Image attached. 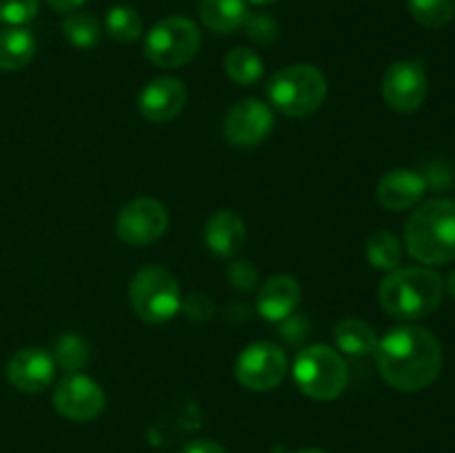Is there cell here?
I'll use <instances>...</instances> for the list:
<instances>
[{
  "instance_id": "obj_19",
  "label": "cell",
  "mask_w": 455,
  "mask_h": 453,
  "mask_svg": "<svg viewBox=\"0 0 455 453\" xmlns=\"http://www.w3.org/2000/svg\"><path fill=\"white\" fill-rule=\"evenodd\" d=\"M247 16V0H200V18L213 34H234Z\"/></svg>"
},
{
  "instance_id": "obj_9",
  "label": "cell",
  "mask_w": 455,
  "mask_h": 453,
  "mask_svg": "<svg viewBox=\"0 0 455 453\" xmlns=\"http://www.w3.org/2000/svg\"><path fill=\"white\" fill-rule=\"evenodd\" d=\"M287 376V355L274 342H253L235 362V378L249 391H271Z\"/></svg>"
},
{
  "instance_id": "obj_4",
  "label": "cell",
  "mask_w": 455,
  "mask_h": 453,
  "mask_svg": "<svg viewBox=\"0 0 455 453\" xmlns=\"http://www.w3.org/2000/svg\"><path fill=\"white\" fill-rule=\"evenodd\" d=\"M269 100L289 118H305L318 111L327 98V78L314 65H289L267 84Z\"/></svg>"
},
{
  "instance_id": "obj_24",
  "label": "cell",
  "mask_w": 455,
  "mask_h": 453,
  "mask_svg": "<svg viewBox=\"0 0 455 453\" xmlns=\"http://www.w3.org/2000/svg\"><path fill=\"white\" fill-rule=\"evenodd\" d=\"M62 36L74 44L76 49L96 47L102 36V27L92 13H69L62 20Z\"/></svg>"
},
{
  "instance_id": "obj_14",
  "label": "cell",
  "mask_w": 455,
  "mask_h": 453,
  "mask_svg": "<svg viewBox=\"0 0 455 453\" xmlns=\"http://www.w3.org/2000/svg\"><path fill=\"white\" fill-rule=\"evenodd\" d=\"M187 102V87L173 76L154 78L138 98V109L149 123H169L182 111Z\"/></svg>"
},
{
  "instance_id": "obj_3",
  "label": "cell",
  "mask_w": 455,
  "mask_h": 453,
  "mask_svg": "<svg viewBox=\"0 0 455 453\" xmlns=\"http://www.w3.org/2000/svg\"><path fill=\"white\" fill-rule=\"evenodd\" d=\"M380 305L398 320H420L434 314L444 300V280L422 266L395 269L382 280Z\"/></svg>"
},
{
  "instance_id": "obj_23",
  "label": "cell",
  "mask_w": 455,
  "mask_h": 453,
  "mask_svg": "<svg viewBox=\"0 0 455 453\" xmlns=\"http://www.w3.org/2000/svg\"><path fill=\"white\" fill-rule=\"evenodd\" d=\"M105 31L118 43H133L142 36L140 13L127 4H116L107 12Z\"/></svg>"
},
{
  "instance_id": "obj_31",
  "label": "cell",
  "mask_w": 455,
  "mask_h": 453,
  "mask_svg": "<svg viewBox=\"0 0 455 453\" xmlns=\"http://www.w3.org/2000/svg\"><path fill=\"white\" fill-rule=\"evenodd\" d=\"M180 453H229L225 447H220L213 440H194V442L185 444Z\"/></svg>"
},
{
  "instance_id": "obj_12",
  "label": "cell",
  "mask_w": 455,
  "mask_h": 453,
  "mask_svg": "<svg viewBox=\"0 0 455 453\" xmlns=\"http://www.w3.org/2000/svg\"><path fill=\"white\" fill-rule=\"evenodd\" d=\"M53 407L67 420L89 422L105 409V393L92 378L71 373L58 382L53 391Z\"/></svg>"
},
{
  "instance_id": "obj_33",
  "label": "cell",
  "mask_w": 455,
  "mask_h": 453,
  "mask_svg": "<svg viewBox=\"0 0 455 453\" xmlns=\"http://www.w3.org/2000/svg\"><path fill=\"white\" fill-rule=\"evenodd\" d=\"M444 289H449V293L455 298V271H451L447 278V282H444Z\"/></svg>"
},
{
  "instance_id": "obj_25",
  "label": "cell",
  "mask_w": 455,
  "mask_h": 453,
  "mask_svg": "<svg viewBox=\"0 0 455 453\" xmlns=\"http://www.w3.org/2000/svg\"><path fill=\"white\" fill-rule=\"evenodd\" d=\"M53 362L58 364L65 371H80L83 367H87L89 362V346L76 333H62L60 338L53 345Z\"/></svg>"
},
{
  "instance_id": "obj_28",
  "label": "cell",
  "mask_w": 455,
  "mask_h": 453,
  "mask_svg": "<svg viewBox=\"0 0 455 453\" xmlns=\"http://www.w3.org/2000/svg\"><path fill=\"white\" fill-rule=\"evenodd\" d=\"M40 0H0V22L9 27H20L36 18Z\"/></svg>"
},
{
  "instance_id": "obj_6",
  "label": "cell",
  "mask_w": 455,
  "mask_h": 453,
  "mask_svg": "<svg viewBox=\"0 0 455 453\" xmlns=\"http://www.w3.org/2000/svg\"><path fill=\"white\" fill-rule=\"evenodd\" d=\"M129 302H132L133 314L145 322H169L180 311V287L176 278L163 266H145L132 278Z\"/></svg>"
},
{
  "instance_id": "obj_13",
  "label": "cell",
  "mask_w": 455,
  "mask_h": 453,
  "mask_svg": "<svg viewBox=\"0 0 455 453\" xmlns=\"http://www.w3.org/2000/svg\"><path fill=\"white\" fill-rule=\"evenodd\" d=\"M53 376L56 362L52 354L38 346L16 351L7 362V380L22 393H40L52 385Z\"/></svg>"
},
{
  "instance_id": "obj_2",
  "label": "cell",
  "mask_w": 455,
  "mask_h": 453,
  "mask_svg": "<svg viewBox=\"0 0 455 453\" xmlns=\"http://www.w3.org/2000/svg\"><path fill=\"white\" fill-rule=\"evenodd\" d=\"M404 242L418 262L443 266L455 260V200L420 204L404 226Z\"/></svg>"
},
{
  "instance_id": "obj_27",
  "label": "cell",
  "mask_w": 455,
  "mask_h": 453,
  "mask_svg": "<svg viewBox=\"0 0 455 453\" xmlns=\"http://www.w3.org/2000/svg\"><path fill=\"white\" fill-rule=\"evenodd\" d=\"M244 34L249 36V40H253L256 44H271L278 38L280 29L278 22L269 13H249L247 20H244Z\"/></svg>"
},
{
  "instance_id": "obj_17",
  "label": "cell",
  "mask_w": 455,
  "mask_h": 453,
  "mask_svg": "<svg viewBox=\"0 0 455 453\" xmlns=\"http://www.w3.org/2000/svg\"><path fill=\"white\" fill-rule=\"evenodd\" d=\"M298 302H300V284L291 275H274L262 284L260 293H258L256 309L258 314L271 322H283V320L291 318L296 311Z\"/></svg>"
},
{
  "instance_id": "obj_29",
  "label": "cell",
  "mask_w": 455,
  "mask_h": 453,
  "mask_svg": "<svg viewBox=\"0 0 455 453\" xmlns=\"http://www.w3.org/2000/svg\"><path fill=\"white\" fill-rule=\"evenodd\" d=\"M227 278L238 291H251L258 284V271L249 260H235L227 269Z\"/></svg>"
},
{
  "instance_id": "obj_18",
  "label": "cell",
  "mask_w": 455,
  "mask_h": 453,
  "mask_svg": "<svg viewBox=\"0 0 455 453\" xmlns=\"http://www.w3.org/2000/svg\"><path fill=\"white\" fill-rule=\"evenodd\" d=\"M333 340L340 351L354 358H364V355L376 354L378 336L369 322L360 318H340L333 327Z\"/></svg>"
},
{
  "instance_id": "obj_10",
  "label": "cell",
  "mask_w": 455,
  "mask_h": 453,
  "mask_svg": "<svg viewBox=\"0 0 455 453\" xmlns=\"http://www.w3.org/2000/svg\"><path fill=\"white\" fill-rule=\"evenodd\" d=\"M382 98L391 109L411 114L427 98V74L422 62L395 60L382 76Z\"/></svg>"
},
{
  "instance_id": "obj_15",
  "label": "cell",
  "mask_w": 455,
  "mask_h": 453,
  "mask_svg": "<svg viewBox=\"0 0 455 453\" xmlns=\"http://www.w3.org/2000/svg\"><path fill=\"white\" fill-rule=\"evenodd\" d=\"M427 191V178L413 169L387 171L378 182V200L389 211H404L416 207Z\"/></svg>"
},
{
  "instance_id": "obj_5",
  "label": "cell",
  "mask_w": 455,
  "mask_h": 453,
  "mask_svg": "<svg viewBox=\"0 0 455 453\" xmlns=\"http://www.w3.org/2000/svg\"><path fill=\"white\" fill-rule=\"evenodd\" d=\"M291 373L298 389L320 402L336 400L349 382L347 362L338 351L327 345H314L302 349L293 360Z\"/></svg>"
},
{
  "instance_id": "obj_22",
  "label": "cell",
  "mask_w": 455,
  "mask_h": 453,
  "mask_svg": "<svg viewBox=\"0 0 455 453\" xmlns=\"http://www.w3.org/2000/svg\"><path fill=\"white\" fill-rule=\"evenodd\" d=\"M225 74L234 80L235 84H256L265 74V62L256 52L244 47H234L225 56Z\"/></svg>"
},
{
  "instance_id": "obj_16",
  "label": "cell",
  "mask_w": 455,
  "mask_h": 453,
  "mask_svg": "<svg viewBox=\"0 0 455 453\" xmlns=\"http://www.w3.org/2000/svg\"><path fill=\"white\" fill-rule=\"evenodd\" d=\"M247 240L244 220L231 209H220L204 225V244L218 258H234Z\"/></svg>"
},
{
  "instance_id": "obj_26",
  "label": "cell",
  "mask_w": 455,
  "mask_h": 453,
  "mask_svg": "<svg viewBox=\"0 0 455 453\" xmlns=\"http://www.w3.org/2000/svg\"><path fill=\"white\" fill-rule=\"evenodd\" d=\"M409 12L429 29H443L455 16V0H409Z\"/></svg>"
},
{
  "instance_id": "obj_34",
  "label": "cell",
  "mask_w": 455,
  "mask_h": 453,
  "mask_svg": "<svg viewBox=\"0 0 455 453\" xmlns=\"http://www.w3.org/2000/svg\"><path fill=\"white\" fill-rule=\"evenodd\" d=\"M249 4H256V7H267V4H274L278 3V0H247Z\"/></svg>"
},
{
  "instance_id": "obj_20",
  "label": "cell",
  "mask_w": 455,
  "mask_h": 453,
  "mask_svg": "<svg viewBox=\"0 0 455 453\" xmlns=\"http://www.w3.org/2000/svg\"><path fill=\"white\" fill-rule=\"evenodd\" d=\"M36 56V38L25 27L0 29V71H18Z\"/></svg>"
},
{
  "instance_id": "obj_1",
  "label": "cell",
  "mask_w": 455,
  "mask_h": 453,
  "mask_svg": "<svg viewBox=\"0 0 455 453\" xmlns=\"http://www.w3.org/2000/svg\"><path fill=\"white\" fill-rule=\"evenodd\" d=\"M373 355L387 385L404 393L427 389L443 369V346L434 333L416 324L391 329L378 340Z\"/></svg>"
},
{
  "instance_id": "obj_35",
  "label": "cell",
  "mask_w": 455,
  "mask_h": 453,
  "mask_svg": "<svg viewBox=\"0 0 455 453\" xmlns=\"http://www.w3.org/2000/svg\"><path fill=\"white\" fill-rule=\"evenodd\" d=\"M298 453H327V451H323V449H302V451Z\"/></svg>"
},
{
  "instance_id": "obj_8",
  "label": "cell",
  "mask_w": 455,
  "mask_h": 453,
  "mask_svg": "<svg viewBox=\"0 0 455 453\" xmlns=\"http://www.w3.org/2000/svg\"><path fill=\"white\" fill-rule=\"evenodd\" d=\"M169 226V213L154 198H136L124 204L116 218V235L129 247H147L163 238Z\"/></svg>"
},
{
  "instance_id": "obj_7",
  "label": "cell",
  "mask_w": 455,
  "mask_h": 453,
  "mask_svg": "<svg viewBox=\"0 0 455 453\" xmlns=\"http://www.w3.org/2000/svg\"><path fill=\"white\" fill-rule=\"evenodd\" d=\"M203 36L185 16H169L156 22L145 38V56L160 69H178L194 60Z\"/></svg>"
},
{
  "instance_id": "obj_11",
  "label": "cell",
  "mask_w": 455,
  "mask_h": 453,
  "mask_svg": "<svg viewBox=\"0 0 455 453\" xmlns=\"http://www.w3.org/2000/svg\"><path fill=\"white\" fill-rule=\"evenodd\" d=\"M274 129V111L258 98H244L238 100L225 115L222 131L229 145L256 147L265 140Z\"/></svg>"
},
{
  "instance_id": "obj_21",
  "label": "cell",
  "mask_w": 455,
  "mask_h": 453,
  "mask_svg": "<svg viewBox=\"0 0 455 453\" xmlns=\"http://www.w3.org/2000/svg\"><path fill=\"white\" fill-rule=\"evenodd\" d=\"M367 260L373 269L387 271V274L398 269L400 260H403V247H400L398 238L391 231H373L367 240Z\"/></svg>"
},
{
  "instance_id": "obj_30",
  "label": "cell",
  "mask_w": 455,
  "mask_h": 453,
  "mask_svg": "<svg viewBox=\"0 0 455 453\" xmlns=\"http://www.w3.org/2000/svg\"><path fill=\"white\" fill-rule=\"evenodd\" d=\"M180 309H185L187 314H189V318L194 320H207L212 318L213 314L212 302H209L204 296H189V300L182 302Z\"/></svg>"
},
{
  "instance_id": "obj_32",
  "label": "cell",
  "mask_w": 455,
  "mask_h": 453,
  "mask_svg": "<svg viewBox=\"0 0 455 453\" xmlns=\"http://www.w3.org/2000/svg\"><path fill=\"white\" fill-rule=\"evenodd\" d=\"M47 3L52 4V7L56 9V12H60V13H74L76 9L83 7V4L87 3V0H47Z\"/></svg>"
}]
</instances>
